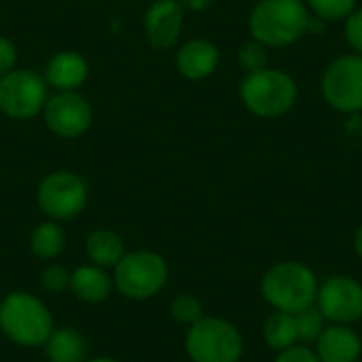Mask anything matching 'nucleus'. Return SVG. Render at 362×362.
<instances>
[{
	"mask_svg": "<svg viewBox=\"0 0 362 362\" xmlns=\"http://www.w3.org/2000/svg\"><path fill=\"white\" fill-rule=\"evenodd\" d=\"M310 19L305 0H259L248 15V32L267 49H284L310 32Z\"/></svg>",
	"mask_w": 362,
	"mask_h": 362,
	"instance_id": "f257e3e1",
	"label": "nucleus"
},
{
	"mask_svg": "<svg viewBox=\"0 0 362 362\" xmlns=\"http://www.w3.org/2000/svg\"><path fill=\"white\" fill-rule=\"evenodd\" d=\"M318 286V278L310 265L301 261H282L265 272L261 295L274 310L299 314L316 305Z\"/></svg>",
	"mask_w": 362,
	"mask_h": 362,
	"instance_id": "f03ea898",
	"label": "nucleus"
},
{
	"mask_svg": "<svg viewBox=\"0 0 362 362\" xmlns=\"http://www.w3.org/2000/svg\"><path fill=\"white\" fill-rule=\"evenodd\" d=\"M0 331L17 346L38 348L53 333V316L42 299L15 291L0 301Z\"/></svg>",
	"mask_w": 362,
	"mask_h": 362,
	"instance_id": "7ed1b4c3",
	"label": "nucleus"
},
{
	"mask_svg": "<svg viewBox=\"0 0 362 362\" xmlns=\"http://www.w3.org/2000/svg\"><path fill=\"white\" fill-rule=\"evenodd\" d=\"M299 98L297 81L278 68H263L244 74L240 83V102L259 119H278L293 110Z\"/></svg>",
	"mask_w": 362,
	"mask_h": 362,
	"instance_id": "20e7f679",
	"label": "nucleus"
},
{
	"mask_svg": "<svg viewBox=\"0 0 362 362\" xmlns=\"http://www.w3.org/2000/svg\"><path fill=\"white\" fill-rule=\"evenodd\" d=\"M185 350L193 362H240L244 356V337L229 320L204 316L189 327Z\"/></svg>",
	"mask_w": 362,
	"mask_h": 362,
	"instance_id": "39448f33",
	"label": "nucleus"
},
{
	"mask_svg": "<svg viewBox=\"0 0 362 362\" xmlns=\"http://www.w3.org/2000/svg\"><path fill=\"white\" fill-rule=\"evenodd\" d=\"M170 269L161 255L153 250L125 252L112 274V286L132 301H148L168 284Z\"/></svg>",
	"mask_w": 362,
	"mask_h": 362,
	"instance_id": "423d86ee",
	"label": "nucleus"
},
{
	"mask_svg": "<svg viewBox=\"0 0 362 362\" xmlns=\"http://www.w3.org/2000/svg\"><path fill=\"white\" fill-rule=\"evenodd\" d=\"M36 202L49 221H72L89 202V185L72 170H55L38 182Z\"/></svg>",
	"mask_w": 362,
	"mask_h": 362,
	"instance_id": "0eeeda50",
	"label": "nucleus"
},
{
	"mask_svg": "<svg viewBox=\"0 0 362 362\" xmlns=\"http://www.w3.org/2000/svg\"><path fill=\"white\" fill-rule=\"evenodd\" d=\"M49 98V85L42 74L15 68L0 76V112L13 121H30L38 117Z\"/></svg>",
	"mask_w": 362,
	"mask_h": 362,
	"instance_id": "6e6552de",
	"label": "nucleus"
},
{
	"mask_svg": "<svg viewBox=\"0 0 362 362\" xmlns=\"http://www.w3.org/2000/svg\"><path fill=\"white\" fill-rule=\"evenodd\" d=\"M320 93L337 112H362V55L346 53L329 62L320 78Z\"/></svg>",
	"mask_w": 362,
	"mask_h": 362,
	"instance_id": "1a4fd4ad",
	"label": "nucleus"
},
{
	"mask_svg": "<svg viewBox=\"0 0 362 362\" xmlns=\"http://www.w3.org/2000/svg\"><path fill=\"white\" fill-rule=\"evenodd\" d=\"M45 127L62 140H78L93 123V106L78 91L49 93L40 112Z\"/></svg>",
	"mask_w": 362,
	"mask_h": 362,
	"instance_id": "9d476101",
	"label": "nucleus"
},
{
	"mask_svg": "<svg viewBox=\"0 0 362 362\" xmlns=\"http://www.w3.org/2000/svg\"><path fill=\"white\" fill-rule=\"evenodd\" d=\"M316 308L333 325H352L362 318V284L352 276H331L318 286Z\"/></svg>",
	"mask_w": 362,
	"mask_h": 362,
	"instance_id": "9b49d317",
	"label": "nucleus"
},
{
	"mask_svg": "<svg viewBox=\"0 0 362 362\" xmlns=\"http://www.w3.org/2000/svg\"><path fill=\"white\" fill-rule=\"evenodd\" d=\"M144 36L146 42L157 51H170L176 47L182 25H185V6L180 0H153L144 11Z\"/></svg>",
	"mask_w": 362,
	"mask_h": 362,
	"instance_id": "f8f14e48",
	"label": "nucleus"
},
{
	"mask_svg": "<svg viewBox=\"0 0 362 362\" xmlns=\"http://www.w3.org/2000/svg\"><path fill=\"white\" fill-rule=\"evenodd\" d=\"M176 70L187 81H204L212 76L221 64L218 47L208 38H191L176 51Z\"/></svg>",
	"mask_w": 362,
	"mask_h": 362,
	"instance_id": "ddd939ff",
	"label": "nucleus"
},
{
	"mask_svg": "<svg viewBox=\"0 0 362 362\" xmlns=\"http://www.w3.org/2000/svg\"><path fill=\"white\" fill-rule=\"evenodd\" d=\"M42 76L53 91H78L89 78V62L83 53L64 49L49 57Z\"/></svg>",
	"mask_w": 362,
	"mask_h": 362,
	"instance_id": "4468645a",
	"label": "nucleus"
},
{
	"mask_svg": "<svg viewBox=\"0 0 362 362\" xmlns=\"http://www.w3.org/2000/svg\"><path fill=\"white\" fill-rule=\"evenodd\" d=\"M320 362H356L362 354L361 335L350 325H331L316 341Z\"/></svg>",
	"mask_w": 362,
	"mask_h": 362,
	"instance_id": "2eb2a0df",
	"label": "nucleus"
},
{
	"mask_svg": "<svg viewBox=\"0 0 362 362\" xmlns=\"http://www.w3.org/2000/svg\"><path fill=\"white\" fill-rule=\"evenodd\" d=\"M112 278L106 269L89 263L70 272V291L83 303H102L110 297Z\"/></svg>",
	"mask_w": 362,
	"mask_h": 362,
	"instance_id": "dca6fc26",
	"label": "nucleus"
},
{
	"mask_svg": "<svg viewBox=\"0 0 362 362\" xmlns=\"http://www.w3.org/2000/svg\"><path fill=\"white\" fill-rule=\"evenodd\" d=\"M85 255L93 265L102 269H115L125 257L123 238L112 229H93L85 240Z\"/></svg>",
	"mask_w": 362,
	"mask_h": 362,
	"instance_id": "f3484780",
	"label": "nucleus"
},
{
	"mask_svg": "<svg viewBox=\"0 0 362 362\" xmlns=\"http://www.w3.org/2000/svg\"><path fill=\"white\" fill-rule=\"evenodd\" d=\"M45 354L49 362H85L87 341L72 327L53 329L51 337L45 344Z\"/></svg>",
	"mask_w": 362,
	"mask_h": 362,
	"instance_id": "a211bd4d",
	"label": "nucleus"
},
{
	"mask_svg": "<svg viewBox=\"0 0 362 362\" xmlns=\"http://www.w3.org/2000/svg\"><path fill=\"white\" fill-rule=\"evenodd\" d=\"M263 339L276 352H282V350L295 346L299 341L297 316L288 314V312L274 310V314H269L263 322Z\"/></svg>",
	"mask_w": 362,
	"mask_h": 362,
	"instance_id": "6ab92c4d",
	"label": "nucleus"
},
{
	"mask_svg": "<svg viewBox=\"0 0 362 362\" xmlns=\"http://www.w3.org/2000/svg\"><path fill=\"white\" fill-rule=\"evenodd\" d=\"M66 246V233L57 221H45L36 225L30 235V250L40 261H53L62 255Z\"/></svg>",
	"mask_w": 362,
	"mask_h": 362,
	"instance_id": "aec40b11",
	"label": "nucleus"
},
{
	"mask_svg": "<svg viewBox=\"0 0 362 362\" xmlns=\"http://www.w3.org/2000/svg\"><path fill=\"white\" fill-rule=\"evenodd\" d=\"M238 64H240V68L246 74L263 70V68L269 66V49L263 42L250 38V40L240 45V49H238Z\"/></svg>",
	"mask_w": 362,
	"mask_h": 362,
	"instance_id": "412c9836",
	"label": "nucleus"
},
{
	"mask_svg": "<svg viewBox=\"0 0 362 362\" xmlns=\"http://www.w3.org/2000/svg\"><path fill=\"white\" fill-rule=\"evenodd\" d=\"M295 316H297L299 341H303V344L318 341V337L322 335V331L327 329V322H329L325 318V314L316 305H312V308H308V310H303V312H299Z\"/></svg>",
	"mask_w": 362,
	"mask_h": 362,
	"instance_id": "4be33fe9",
	"label": "nucleus"
},
{
	"mask_svg": "<svg viewBox=\"0 0 362 362\" xmlns=\"http://www.w3.org/2000/svg\"><path fill=\"white\" fill-rule=\"evenodd\" d=\"M358 0H305L312 15L325 21H344L354 8Z\"/></svg>",
	"mask_w": 362,
	"mask_h": 362,
	"instance_id": "5701e85b",
	"label": "nucleus"
},
{
	"mask_svg": "<svg viewBox=\"0 0 362 362\" xmlns=\"http://www.w3.org/2000/svg\"><path fill=\"white\" fill-rule=\"evenodd\" d=\"M170 312H172V318L180 325H195L197 320L204 318V305L202 301L195 297V295H189V293H182L178 297H174L172 305H170Z\"/></svg>",
	"mask_w": 362,
	"mask_h": 362,
	"instance_id": "b1692460",
	"label": "nucleus"
},
{
	"mask_svg": "<svg viewBox=\"0 0 362 362\" xmlns=\"http://www.w3.org/2000/svg\"><path fill=\"white\" fill-rule=\"evenodd\" d=\"M40 286L49 295H59L66 288H70V272L64 265L51 263L40 274Z\"/></svg>",
	"mask_w": 362,
	"mask_h": 362,
	"instance_id": "393cba45",
	"label": "nucleus"
},
{
	"mask_svg": "<svg viewBox=\"0 0 362 362\" xmlns=\"http://www.w3.org/2000/svg\"><path fill=\"white\" fill-rule=\"evenodd\" d=\"M344 36L352 53L362 55V6H356L346 19H344Z\"/></svg>",
	"mask_w": 362,
	"mask_h": 362,
	"instance_id": "a878e982",
	"label": "nucleus"
},
{
	"mask_svg": "<svg viewBox=\"0 0 362 362\" xmlns=\"http://www.w3.org/2000/svg\"><path fill=\"white\" fill-rule=\"evenodd\" d=\"M276 362H320V358H318L316 350H312L303 344H295V346L278 352Z\"/></svg>",
	"mask_w": 362,
	"mask_h": 362,
	"instance_id": "bb28decb",
	"label": "nucleus"
},
{
	"mask_svg": "<svg viewBox=\"0 0 362 362\" xmlns=\"http://www.w3.org/2000/svg\"><path fill=\"white\" fill-rule=\"evenodd\" d=\"M17 57H19V53H17L15 42L0 34V76H4L17 68Z\"/></svg>",
	"mask_w": 362,
	"mask_h": 362,
	"instance_id": "cd10ccee",
	"label": "nucleus"
},
{
	"mask_svg": "<svg viewBox=\"0 0 362 362\" xmlns=\"http://www.w3.org/2000/svg\"><path fill=\"white\" fill-rule=\"evenodd\" d=\"M185 11H191V13H202V11H208L216 0H180Z\"/></svg>",
	"mask_w": 362,
	"mask_h": 362,
	"instance_id": "c85d7f7f",
	"label": "nucleus"
},
{
	"mask_svg": "<svg viewBox=\"0 0 362 362\" xmlns=\"http://www.w3.org/2000/svg\"><path fill=\"white\" fill-rule=\"evenodd\" d=\"M354 250L362 259V225L356 229V235H354Z\"/></svg>",
	"mask_w": 362,
	"mask_h": 362,
	"instance_id": "c756f323",
	"label": "nucleus"
},
{
	"mask_svg": "<svg viewBox=\"0 0 362 362\" xmlns=\"http://www.w3.org/2000/svg\"><path fill=\"white\" fill-rule=\"evenodd\" d=\"M85 362H119L115 358H108V356H98V358H87Z\"/></svg>",
	"mask_w": 362,
	"mask_h": 362,
	"instance_id": "7c9ffc66",
	"label": "nucleus"
}]
</instances>
